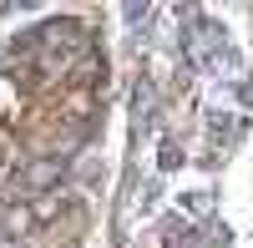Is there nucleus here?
<instances>
[{"label":"nucleus","instance_id":"423d86ee","mask_svg":"<svg viewBox=\"0 0 253 248\" xmlns=\"http://www.w3.org/2000/svg\"><path fill=\"white\" fill-rule=\"evenodd\" d=\"M126 20H132V26H147V5H126Z\"/></svg>","mask_w":253,"mask_h":248},{"label":"nucleus","instance_id":"7ed1b4c3","mask_svg":"<svg viewBox=\"0 0 253 248\" xmlns=\"http://www.w3.org/2000/svg\"><path fill=\"white\" fill-rule=\"evenodd\" d=\"M56 172H61L56 162H36V167H31V177H26V188H31V193H41V188H46V182H51Z\"/></svg>","mask_w":253,"mask_h":248},{"label":"nucleus","instance_id":"f03ea898","mask_svg":"<svg viewBox=\"0 0 253 248\" xmlns=\"http://www.w3.org/2000/svg\"><path fill=\"white\" fill-rule=\"evenodd\" d=\"M177 162H182V147H177L172 137H162V147H157V167H162V172H177Z\"/></svg>","mask_w":253,"mask_h":248},{"label":"nucleus","instance_id":"39448f33","mask_svg":"<svg viewBox=\"0 0 253 248\" xmlns=\"http://www.w3.org/2000/svg\"><path fill=\"white\" fill-rule=\"evenodd\" d=\"M208 127H213V137L223 142V137H233V127H238V117H223V112H213V117H208Z\"/></svg>","mask_w":253,"mask_h":248},{"label":"nucleus","instance_id":"20e7f679","mask_svg":"<svg viewBox=\"0 0 253 248\" xmlns=\"http://www.w3.org/2000/svg\"><path fill=\"white\" fill-rule=\"evenodd\" d=\"M208 208H213V198H208V193H187V198H182V213H187V218H208Z\"/></svg>","mask_w":253,"mask_h":248},{"label":"nucleus","instance_id":"f257e3e1","mask_svg":"<svg viewBox=\"0 0 253 248\" xmlns=\"http://www.w3.org/2000/svg\"><path fill=\"white\" fill-rule=\"evenodd\" d=\"M187 56H193V66L208 71V76H233L243 66L233 36H228L223 26H213V20H198V26L187 31Z\"/></svg>","mask_w":253,"mask_h":248}]
</instances>
